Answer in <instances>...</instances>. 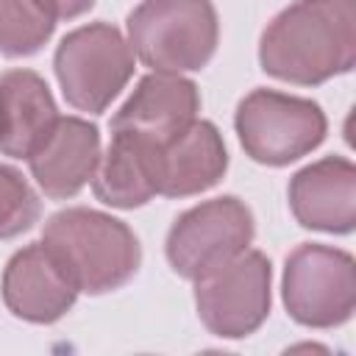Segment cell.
<instances>
[{"mask_svg": "<svg viewBox=\"0 0 356 356\" xmlns=\"http://www.w3.org/2000/svg\"><path fill=\"white\" fill-rule=\"evenodd\" d=\"M261 67L289 83H323L356 58V0H298L261 36Z\"/></svg>", "mask_w": 356, "mask_h": 356, "instance_id": "cell-1", "label": "cell"}, {"mask_svg": "<svg viewBox=\"0 0 356 356\" xmlns=\"http://www.w3.org/2000/svg\"><path fill=\"white\" fill-rule=\"evenodd\" d=\"M42 245L56 256L78 292L89 295L122 286L139 267V242L131 228L92 209H67L50 217Z\"/></svg>", "mask_w": 356, "mask_h": 356, "instance_id": "cell-2", "label": "cell"}, {"mask_svg": "<svg viewBox=\"0 0 356 356\" xmlns=\"http://www.w3.org/2000/svg\"><path fill=\"white\" fill-rule=\"evenodd\" d=\"M134 53L156 72L200 70L217 47V14L209 0H145L128 17Z\"/></svg>", "mask_w": 356, "mask_h": 356, "instance_id": "cell-3", "label": "cell"}, {"mask_svg": "<svg viewBox=\"0 0 356 356\" xmlns=\"http://www.w3.org/2000/svg\"><path fill=\"white\" fill-rule=\"evenodd\" d=\"M134 72V53L111 25H83L56 50V75L64 97L81 111H103Z\"/></svg>", "mask_w": 356, "mask_h": 356, "instance_id": "cell-4", "label": "cell"}, {"mask_svg": "<svg viewBox=\"0 0 356 356\" xmlns=\"http://www.w3.org/2000/svg\"><path fill=\"white\" fill-rule=\"evenodd\" d=\"M236 131L250 159L278 167L323 142L325 117L312 100L256 89L236 108Z\"/></svg>", "mask_w": 356, "mask_h": 356, "instance_id": "cell-5", "label": "cell"}, {"mask_svg": "<svg viewBox=\"0 0 356 356\" xmlns=\"http://www.w3.org/2000/svg\"><path fill=\"white\" fill-rule=\"evenodd\" d=\"M284 300L303 325L328 328L345 323L356 303L353 259L325 245H300L284 270Z\"/></svg>", "mask_w": 356, "mask_h": 356, "instance_id": "cell-6", "label": "cell"}, {"mask_svg": "<svg viewBox=\"0 0 356 356\" xmlns=\"http://www.w3.org/2000/svg\"><path fill=\"white\" fill-rule=\"evenodd\" d=\"M253 236V217L236 197L200 203L178 217L167 236V256L184 278H203L239 256Z\"/></svg>", "mask_w": 356, "mask_h": 356, "instance_id": "cell-7", "label": "cell"}, {"mask_svg": "<svg viewBox=\"0 0 356 356\" xmlns=\"http://www.w3.org/2000/svg\"><path fill=\"white\" fill-rule=\"evenodd\" d=\"M197 314L217 337L253 334L270 309V261L250 250L197 278Z\"/></svg>", "mask_w": 356, "mask_h": 356, "instance_id": "cell-8", "label": "cell"}, {"mask_svg": "<svg viewBox=\"0 0 356 356\" xmlns=\"http://www.w3.org/2000/svg\"><path fill=\"white\" fill-rule=\"evenodd\" d=\"M78 286L44 245L19 250L3 273L6 306L31 323H53L75 303Z\"/></svg>", "mask_w": 356, "mask_h": 356, "instance_id": "cell-9", "label": "cell"}, {"mask_svg": "<svg viewBox=\"0 0 356 356\" xmlns=\"http://www.w3.org/2000/svg\"><path fill=\"white\" fill-rule=\"evenodd\" d=\"M195 114H197L195 83L175 72H153L139 81L136 92L117 111L111 128L134 131L164 147L195 122Z\"/></svg>", "mask_w": 356, "mask_h": 356, "instance_id": "cell-10", "label": "cell"}, {"mask_svg": "<svg viewBox=\"0 0 356 356\" xmlns=\"http://www.w3.org/2000/svg\"><path fill=\"white\" fill-rule=\"evenodd\" d=\"M289 206L300 225L348 234L356 220V170L348 159H323L289 184Z\"/></svg>", "mask_w": 356, "mask_h": 356, "instance_id": "cell-11", "label": "cell"}, {"mask_svg": "<svg viewBox=\"0 0 356 356\" xmlns=\"http://www.w3.org/2000/svg\"><path fill=\"white\" fill-rule=\"evenodd\" d=\"M28 161L44 195L70 197L81 186H86L89 178H95V170L100 164L97 128L78 117H64L56 122L39 150L28 156Z\"/></svg>", "mask_w": 356, "mask_h": 356, "instance_id": "cell-12", "label": "cell"}, {"mask_svg": "<svg viewBox=\"0 0 356 356\" xmlns=\"http://www.w3.org/2000/svg\"><path fill=\"white\" fill-rule=\"evenodd\" d=\"M58 114L44 81L31 70L0 75V150L28 159L56 128Z\"/></svg>", "mask_w": 356, "mask_h": 356, "instance_id": "cell-13", "label": "cell"}, {"mask_svg": "<svg viewBox=\"0 0 356 356\" xmlns=\"http://www.w3.org/2000/svg\"><path fill=\"white\" fill-rule=\"evenodd\" d=\"M159 150L161 145L114 128L108 153L95 170V195L117 209L147 203L159 195Z\"/></svg>", "mask_w": 356, "mask_h": 356, "instance_id": "cell-14", "label": "cell"}, {"mask_svg": "<svg viewBox=\"0 0 356 356\" xmlns=\"http://www.w3.org/2000/svg\"><path fill=\"white\" fill-rule=\"evenodd\" d=\"M225 145L211 122H192L159 150V195L186 197L214 186L225 172Z\"/></svg>", "mask_w": 356, "mask_h": 356, "instance_id": "cell-15", "label": "cell"}, {"mask_svg": "<svg viewBox=\"0 0 356 356\" xmlns=\"http://www.w3.org/2000/svg\"><path fill=\"white\" fill-rule=\"evenodd\" d=\"M56 19L39 0H0V53L28 56L53 33Z\"/></svg>", "mask_w": 356, "mask_h": 356, "instance_id": "cell-16", "label": "cell"}, {"mask_svg": "<svg viewBox=\"0 0 356 356\" xmlns=\"http://www.w3.org/2000/svg\"><path fill=\"white\" fill-rule=\"evenodd\" d=\"M36 217L39 200L28 181L17 170L0 164V239L28 231L36 222Z\"/></svg>", "mask_w": 356, "mask_h": 356, "instance_id": "cell-17", "label": "cell"}, {"mask_svg": "<svg viewBox=\"0 0 356 356\" xmlns=\"http://www.w3.org/2000/svg\"><path fill=\"white\" fill-rule=\"evenodd\" d=\"M95 0H39V6L53 17V19H72L92 8Z\"/></svg>", "mask_w": 356, "mask_h": 356, "instance_id": "cell-18", "label": "cell"}]
</instances>
